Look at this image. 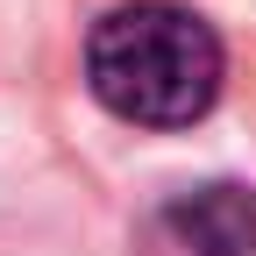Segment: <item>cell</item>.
I'll use <instances>...</instances> for the list:
<instances>
[{
	"mask_svg": "<svg viewBox=\"0 0 256 256\" xmlns=\"http://www.w3.org/2000/svg\"><path fill=\"white\" fill-rule=\"evenodd\" d=\"M228 78L214 22L178 0H128L86 36V86L114 121L136 128H192Z\"/></svg>",
	"mask_w": 256,
	"mask_h": 256,
	"instance_id": "cell-1",
	"label": "cell"
},
{
	"mask_svg": "<svg viewBox=\"0 0 256 256\" xmlns=\"http://www.w3.org/2000/svg\"><path fill=\"white\" fill-rule=\"evenodd\" d=\"M142 256H256V192L235 178L171 192L142 220Z\"/></svg>",
	"mask_w": 256,
	"mask_h": 256,
	"instance_id": "cell-2",
	"label": "cell"
}]
</instances>
